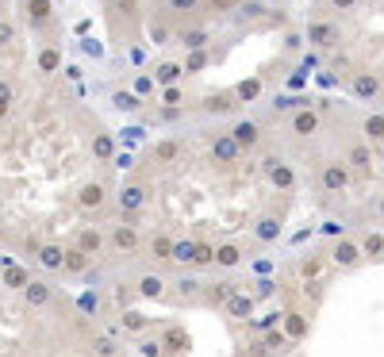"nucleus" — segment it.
I'll use <instances>...</instances> for the list:
<instances>
[{"instance_id": "f257e3e1", "label": "nucleus", "mask_w": 384, "mask_h": 357, "mask_svg": "<svg viewBox=\"0 0 384 357\" xmlns=\"http://www.w3.org/2000/svg\"><path fill=\"white\" fill-rule=\"evenodd\" d=\"M143 242H146V234L138 231L135 223H116L108 231V246L116 250V254H138V250H143Z\"/></svg>"}, {"instance_id": "f03ea898", "label": "nucleus", "mask_w": 384, "mask_h": 357, "mask_svg": "<svg viewBox=\"0 0 384 357\" xmlns=\"http://www.w3.org/2000/svg\"><path fill=\"white\" fill-rule=\"evenodd\" d=\"M338 39H342L338 23H331V20H312L307 23V43H312L315 50H334Z\"/></svg>"}, {"instance_id": "7ed1b4c3", "label": "nucleus", "mask_w": 384, "mask_h": 357, "mask_svg": "<svg viewBox=\"0 0 384 357\" xmlns=\"http://www.w3.org/2000/svg\"><path fill=\"white\" fill-rule=\"evenodd\" d=\"M265 177H269V189H277V192L296 189V169L284 166L281 158H265Z\"/></svg>"}, {"instance_id": "20e7f679", "label": "nucleus", "mask_w": 384, "mask_h": 357, "mask_svg": "<svg viewBox=\"0 0 384 357\" xmlns=\"http://www.w3.org/2000/svg\"><path fill=\"white\" fill-rule=\"evenodd\" d=\"M362 242H354V238H338L331 246V262L338 265V269H354L357 262H362Z\"/></svg>"}, {"instance_id": "39448f33", "label": "nucleus", "mask_w": 384, "mask_h": 357, "mask_svg": "<svg viewBox=\"0 0 384 357\" xmlns=\"http://www.w3.org/2000/svg\"><path fill=\"white\" fill-rule=\"evenodd\" d=\"M242 146H239V139L234 135H216L211 139V158L216 161H223V166H234V161H242Z\"/></svg>"}, {"instance_id": "423d86ee", "label": "nucleus", "mask_w": 384, "mask_h": 357, "mask_svg": "<svg viewBox=\"0 0 384 357\" xmlns=\"http://www.w3.org/2000/svg\"><path fill=\"white\" fill-rule=\"evenodd\" d=\"M116 208L124 215H138L146 208V189H143V184H135V181L124 184V189H119V196H116Z\"/></svg>"}, {"instance_id": "0eeeda50", "label": "nucleus", "mask_w": 384, "mask_h": 357, "mask_svg": "<svg viewBox=\"0 0 384 357\" xmlns=\"http://www.w3.org/2000/svg\"><path fill=\"white\" fill-rule=\"evenodd\" d=\"M350 93H354L357 100H373V96L384 93V81L377 73H354V77H350Z\"/></svg>"}, {"instance_id": "6e6552de", "label": "nucleus", "mask_w": 384, "mask_h": 357, "mask_svg": "<svg viewBox=\"0 0 384 357\" xmlns=\"http://www.w3.org/2000/svg\"><path fill=\"white\" fill-rule=\"evenodd\" d=\"M319 181H323V189L342 192L350 184V166H346V161H326V166L319 169Z\"/></svg>"}, {"instance_id": "1a4fd4ad", "label": "nucleus", "mask_w": 384, "mask_h": 357, "mask_svg": "<svg viewBox=\"0 0 384 357\" xmlns=\"http://www.w3.org/2000/svg\"><path fill=\"white\" fill-rule=\"evenodd\" d=\"M319 112H312V108H300L296 116H292V135H296V139H312L315 131H319Z\"/></svg>"}, {"instance_id": "9d476101", "label": "nucleus", "mask_w": 384, "mask_h": 357, "mask_svg": "<svg viewBox=\"0 0 384 357\" xmlns=\"http://www.w3.org/2000/svg\"><path fill=\"white\" fill-rule=\"evenodd\" d=\"M39 265H43L46 273H62L65 269V246H58V242H43V246H39Z\"/></svg>"}, {"instance_id": "9b49d317", "label": "nucleus", "mask_w": 384, "mask_h": 357, "mask_svg": "<svg viewBox=\"0 0 384 357\" xmlns=\"http://www.w3.org/2000/svg\"><path fill=\"white\" fill-rule=\"evenodd\" d=\"M31 281H35V277H31V273L23 269V265H15V262L0 269V285H4L8 292H23V288L31 285Z\"/></svg>"}, {"instance_id": "f8f14e48", "label": "nucleus", "mask_w": 384, "mask_h": 357, "mask_svg": "<svg viewBox=\"0 0 384 357\" xmlns=\"http://www.w3.org/2000/svg\"><path fill=\"white\" fill-rule=\"evenodd\" d=\"M108 200V192H104V184L100 181H85L81 184V192H77V204L85 208V212H96V208Z\"/></svg>"}, {"instance_id": "ddd939ff", "label": "nucleus", "mask_w": 384, "mask_h": 357, "mask_svg": "<svg viewBox=\"0 0 384 357\" xmlns=\"http://www.w3.org/2000/svg\"><path fill=\"white\" fill-rule=\"evenodd\" d=\"M281 330H284V338H289V342H304L307 338V319L300 311H284V319H281Z\"/></svg>"}, {"instance_id": "4468645a", "label": "nucleus", "mask_w": 384, "mask_h": 357, "mask_svg": "<svg viewBox=\"0 0 384 357\" xmlns=\"http://www.w3.org/2000/svg\"><path fill=\"white\" fill-rule=\"evenodd\" d=\"M234 108H239V96H234V93L204 96V112H208V116H227V112H234Z\"/></svg>"}, {"instance_id": "2eb2a0df", "label": "nucleus", "mask_w": 384, "mask_h": 357, "mask_svg": "<svg viewBox=\"0 0 384 357\" xmlns=\"http://www.w3.org/2000/svg\"><path fill=\"white\" fill-rule=\"evenodd\" d=\"M35 66L43 69V73H58V69H62V46H58V43H46V46H39V54H35Z\"/></svg>"}, {"instance_id": "dca6fc26", "label": "nucleus", "mask_w": 384, "mask_h": 357, "mask_svg": "<svg viewBox=\"0 0 384 357\" xmlns=\"http://www.w3.org/2000/svg\"><path fill=\"white\" fill-rule=\"evenodd\" d=\"M77 246L85 250L88 257H96L104 246H108V234H104V231H96V227H85V231L77 234Z\"/></svg>"}, {"instance_id": "f3484780", "label": "nucleus", "mask_w": 384, "mask_h": 357, "mask_svg": "<svg viewBox=\"0 0 384 357\" xmlns=\"http://www.w3.org/2000/svg\"><path fill=\"white\" fill-rule=\"evenodd\" d=\"M189 350V335H185L181 327H169L166 335H161V357H173V353H185Z\"/></svg>"}, {"instance_id": "a211bd4d", "label": "nucleus", "mask_w": 384, "mask_h": 357, "mask_svg": "<svg viewBox=\"0 0 384 357\" xmlns=\"http://www.w3.org/2000/svg\"><path fill=\"white\" fill-rule=\"evenodd\" d=\"M20 296H23V304H27V307H46L54 292H51V285H46V281H31V285L23 288Z\"/></svg>"}, {"instance_id": "6ab92c4d", "label": "nucleus", "mask_w": 384, "mask_h": 357, "mask_svg": "<svg viewBox=\"0 0 384 357\" xmlns=\"http://www.w3.org/2000/svg\"><path fill=\"white\" fill-rule=\"evenodd\" d=\"M346 161H350L354 169H362V173H365V169L373 166V146H369V142H362V139L350 142V146H346Z\"/></svg>"}, {"instance_id": "aec40b11", "label": "nucleus", "mask_w": 384, "mask_h": 357, "mask_svg": "<svg viewBox=\"0 0 384 357\" xmlns=\"http://www.w3.org/2000/svg\"><path fill=\"white\" fill-rule=\"evenodd\" d=\"M173 250H177V238H173V234H166V231L150 234V254L158 257V262H173Z\"/></svg>"}, {"instance_id": "412c9836", "label": "nucleus", "mask_w": 384, "mask_h": 357, "mask_svg": "<svg viewBox=\"0 0 384 357\" xmlns=\"http://www.w3.org/2000/svg\"><path fill=\"white\" fill-rule=\"evenodd\" d=\"M254 238L258 242H277L281 238V215H261L254 223Z\"/></svg>"}, {"instance_id": "4be33fe9", "label": "nucleus", "mask_w": 384, "mask_h": 357, "mask_svg": "<svg viewBox=\"0 0 384 357\" xmlns=\"http://www.w3.org/2000/svg\"><path fill=\"white\" fill-rule=\"evenodd\" d=\"M231 135L239 139V146H242V150H254V146H258V139H261L258 123H250V119H239V123L231 127Z\"/></svg>"}, {"instance_id": "5701e85b", "label": "nucleus", "mask_w": 384, "mask_h": 357, "mask_svg": "<svg viewBox=\"0 0 384 357\" xmlns=\"http://www.w3.org/2000/svg\"><path fill=\"white\" fill-rule=\"evenodd\" d=\"M239 262H242V246H239V242H219V246H216V265H219V269H234Z\"/></svg>"}, {"instance_id": "b1692460", "label": "nucleus", "mask_w": 384, "mask_h": 357, "mask_svg": "<svg viewBox=\"0 0 384 357\" xmlns=\"http://www.w3.org/2000/svg\"><path fill=\"white\" fill-rule=\"evenodd\" d=\"M223 307H227V315H231V319H250V315H254V299L239 296V292H231Z\"/></svg>"}, {"instance_id": "393cba45", "label": "nucleus", "mask_w": 384, "mask_h": 357, "mask_svg": "<svg viewBox=\"0 0 384 357\" xmlns=\"http://www.w3.org/2000/svg\"><path fill=\"white\" fill-rule=\"evenodd\" d=\"M88 262H93V257H88L81 246H69V250H65V269H62V273H69V277H81V273L88 269Z\"/></svg>"}, {"instance_id": "a878e982", "label": "nucleus", "mask_w": 384, "mask_h": 357, "mask_svg": "<svg viewBox=\"0 0 384 357\" xmlns=\"http://www.w3.org/2000/svg\"><path fill=\"white\" fill-rule=\"evenodd\" d=\"M208 39H211V31H208V27L177 31V43H181V46H189V50H204V46H208Z\"/></svg>"}, {"instance_id": "bb28decb", "label": "nucleus", "mask_w": 384, "mask_h": 357, "mask_svg": "<svg viewBox=\"0 0 384 357\" xmlns=\"http://www.w3.org/2000/svg\"><path fill=\"white\" fill-rule=\"evenodd\" d=\"M154 77H158V85L161 88H166V85H177V81H181L185 77V66H181V62H158V69H154Z\"/></svg>"}, {"instance_id": "cd10ccee", "label": "nucleus", "mask_w": 384, "mask_h": 357, "mask_svg": "<svg viewBox=\"0 0 384 357\" xmlns=\"http://www.w3.org/2000/svg\"><path fill=\"white\" fill-rule=\"evenodd\" d=\"M93 158L96 161H112V158H116V139H112L108 131H96L93 135Z\"/></svg>"}, {"instance_id": "c85d7f7f", "label": "nucleus", "mask_w": 384, "mask_h": 357, "mask_svg": "<svg viewBox=\"0 0 384 357\" xmlns=\"http://www.w3.org/2000/svg\"><path fill=\"white\" fill-rule=\"evenodd\" d=\"M177 158H181V142H177V139L154 142V161H161V166H173Z\"/></svg>"}, {"instance_id": "c756f323", "label": "nucleus", "mask_w": 384, "mask_h": 357, "mask_svg": "<svg viewBox=\"0 0 384 357\" xmlns=\"http://www.w3.org/2000/svg\"><path fill=\"white\" fill-rule=\"evenodd\" d=\"M161 292H166V285H161L158 273H143V277H138V296L143 299H158Z\"/></svg>"}, {"instance_id": "7c9ffc66", "label": "nucleus", "mask_w": 384, "mask_h": 357, "mask_svg": "<svg viewBox=\"0 0 384 357\" xmlns=\"http://www.w3.org/2000/svg\"><path fill=\"white\" fill-rule=\"evenodd\" d=\"M154 88H158V77H154V73H138V77L131 81V93H135L138 100H146V96H150Z\"/></svg>"}, {"instance_id": "2f4dec72", "label": "nucleus", "mask_w": 384, "mask_h": 357, "mask_svg": "<svg viewBox=\"0 0 384 357\" xmlns=\"http://www.w3.org/2000/svg\"><path fill=\"white\" fill-rule=\"evenodd\" d=\"M208 62H211V54H208V46H204V50H189L185 54V73H200V69H208Z\"/></svg>"}, {"instance_id": "473e14b6", "label": "nucleus", "mask_w": 384, "mask_h": 357, "mask_svg": "<svg viewBox=\"0 0 384 357\" xmlns=\"http://www.w3.org/2000/svg\"><path fill=\"white\" fill-rule=\"evenodd\" d=\"M234 96H239V104H250L261 96V77H246L239 88H234Z\"/></svg>"}, {"instance_id": "72a5a7b5", "label": "nucleus", "mask_w": 384, "mask_h": 357, "mask_svg": "<svg viewBox=\"0 0 384 357\" xmlns=\"http://www.w3.org/2000/svg\"><path fill=\"white\" fill-rule=\"evenodd\" d=\"M116 330H108V335H93V353L96 357H116Z\"/></svg>"}, {"instance_id": "f704fd0d", "label": "nucleus", "mask_w": 384, "mask_h": 357, "mask_svg": "<svg viewBox=\"0 0 384 357\" xmlns=\"http://www.w3.org/2000/svg\"><path fill=\"white\" fill-rule=\"evenodd\" d=\"M192 265H196V269H204V265H216V246H211V242H196Z\"/></svg>"}, {"instance_id": "c9c22d12", "label": "nucleus", "mask_w": 384, "mask_h": 357, "mask_svg": "<svg viewBox=\"0 0 384 357\" xmlns=\"http://www.w3.org/2000/svg\"><path fill=\"white\" fill-rule=\"evenodd\" d=\"M362 254H365V257H380V254H384V231L365 234V238H362Z\"/></svg>"}, {"instance_id": "e433bc0d", "label": "nucleus", "mask_w": 384, "mask_h": 357, "mask_svg": "<svg viewBox=\"0 0 384 357\" xmlns=\"http://www.w3.org/2000/svg\"><path fill=\"white\" fill-rule=\"evenodd\" d=\"M362 131H365V139H369V142H384V116H365Z\"/></svg>"}, {"instance_id": "4c0bfd02", "label": "nucleus", "mask_w": 384, "mask_h": 357, "mask_svg": "<svg viewBox=\"0 0 384 357\" xmlns=\"http://www.w3.org/2000/svg\"><path fill=\"white\" fill-rule=\"evenodd\" d=\"M27 12H31V20H51L54 15V0H27Z\"/></svg>"}, {"instance_id": "58836bf2", "label": "nucleus", "mask_w": 384, "mask_h": 357, "mask_svg": "<svg viewBox=\"0 0 384 357\" xmlns=\"http://www.w3.org/2000/svg\"><path fill=\"white\" fill-rule=\"evenodd\" d=\"M77 311L85 315V319H93V315L100 311V299H96V292H81V296H77Z\"/></svg>"}, {"instance_id": "ea45409f", "label": "nucleus", "mask_w": 384, "mask_h": 357, "mask_svg": "<svg viewBox=\"0 0 384 357\" xmlns=\"http://www.w3.org/2000/svg\"><path fill=\"white\" fill-rule=\"evenodd\" d=\"M200 4L204 0H166V8L173 15H192V12H200Z\"/></svg>"}, {"instance_id": "a19ab883", "label": "nucleus", "mask_w": 384, "mask_h": 357, "mask_svg": "<svg viewBox=\"0 0 384 357\" xmlns=\"http://www.w3.org/2000/svg\"><path fill=\"white\" fill-rule=\"evenodd\" d=\"M124 330H146V315L143 311H135V307H124Z\"/></svg>"}, {"instance_id": "79ce46f5", "label": "nucleus", "mask_w": 384, "mask_h": 357, "mask_svg": "<svg viewBox=\"0 0 384 357\" xmlns=\"http://www.w3.org/2000/svg\"><path fill=\"white\" fill-rule=\"evenodd\" d=\"M284 342H289V338H284V330H265V338H261V346H265L269 353H281Z\"/></svg>"}, {"instance_id": "37998d69", "label": "nucleus", "mask_w": 384, "mask_h": 357, "mask_svg": "<svg viewBox=\"0 0 384 357\" xmlns=\"http://www.w3.org/2000/svg\"><path fill=\"white\" fill-rule=\"evenodd\" d=\"M181 100H185V88H177V85L161 88V104H166V108H181Z\"/></svg>"}, {"instance_id": "c03bdc74", "label": "nucleus", "mask_w": 384, "mask_h": 357, "mask_svg": "<svg viewBox=\"0 0 384 357\" xmlns=\"http://www.w3.org/2000/svg\"><path fill=\"white\" fill-rule=\"evenodd\" d=\"M319 269H323V257H304V262H300V277L304 281H315Z\"/></svg>"}, {"instance_id": "a18cd8bd", "label": "nucleus", "mask_w": 384, "mask_h": 357, "mask_svg": "<svg viewBox=\"0 0 384 357\" xmlns=\"http://www.w3.org/2000/svg\"><path fill=\"white\" fill-rule=\"evenodd\" d=\"M192 250H196V242H177V250H173V262L192 265Z\"/></svg>"}, {"instance_id": "49530a36", "label": "nucleus", "mask_w": 384, "mask_h": 357, "mask_svg": "<svg viewBox=\"0 0 384 357\" xmlns=\"http://www.w3.org/2000/svg\"><path fill=\"white\" fill-rule=\"evenodd\" d=\"M8 112H12V85L0 81V119H8Z\"/></svg>"}, {"instance_id": "de8ad7c7", "label": "nucleus", "mask_w": 384, "mask_h": 357, "mask_svg": "<svg viewBox=\"0 0 384 357\" xmlns=\"http://www.w3.org/2000/svg\"><path fill=\"white\" fill-rule=\"evenodd\" d=\"M242 4V0H208V8H211V12H216V15H227V12H234V8H239Z\"/></svg>"}, {"instance_id": "09e8293b", "label": "nucleus", "mask_w": 384, "mask_h": 357, "mask_svg": "<svg viewBox=\"0 0 384 357\" xmlns=\"http://www.w3.org/2000/svg\"><path fill=\"white\" fill-rule=\"evenodd\" d=\"M227 296H231V285H216V288H208V304H227Z\"/></svg>"}, {"instance_id": "8fccbe9b", "label": "nucleus", "mask_w": 384, "mask_h": 357, "mask_svg": "<svg viewBox=\"0 0 384 357\" xmlns=\"http://www.w3.org/2000/svg\"><path fill=\"white\" fill-rule=\"evenodd\" d=\"M15 39V23L12 20H0V46H8Z\"/></svg>"}, {"instance_id": "3c124183", "label": "nucleus", "mask_w": 384, "mask_h": 357, "mask_svg": "<svg viewBox=\"0 0 384 357\" xmlns=\"http://www.w3.org/2000/svg\"><path fill=\"white\" fill-rule=\"evenodd\" d=\"M143 353H146V357H161V342H154V338H143Z\"/></svg>"}, {"instance_id": "603ef678", "label": "nucleus", "mask_w": 384, "mask_h": 357, "mask_svg": "<svg viewBox=\"0 0 384 357\" xmlns=\"http://www.w3.org/2000/svg\"><path fill=\"white\" fill-rule=\"evenodd\" d=\"M127 58L135 62V66H143V62H146V50H143V46H131V50H127Z\"/></svg>"}, {"instance_id": "864d4df0", "label": "nucleus", "mask_w": 384, "mask_h": 357, "mask_svg": "<svg viewBox=\"0 0 384 357\" xmlns=\"http://www.w3.org/2000/svg\"><path fill=\"white\" fill-rule=\"evenodd\" d=\"M334 12H350V8H357V0H331Z\"/></svg>"}, {"instance_id": "5fc2aeb1", "label": "nucleus", "mask_w": 384, "mask_h": 357, "mask_svg": "<svg viewBox=\"0 0 384 357\" xmlns=\"http://www.w3.org/2000/svg\"><path fill=\"white\" fill-rule=\"evenodd\" d=\"M154 39H158V43H166V39H169V31H166V23H154Z\"/></svg>"}, {"instance_id": "6e6d98bb", "label": "nucleus", "mask_w": 384, "mask_h": 357, "mask_svg": "<svg viewBox=\"0 0 384 357\" xmlns=\"http://www.w3.org/2000/svg\"><path fill=\"white\" fill-rule=\"evenodd\" d=\"M116 296H119V304H124V307H131V288L119 285V288H116Z\"/></svg>"}, {"instance_id": "4d7b16f0", "label": "nucleus", "mask_w": 384, "mask_h": 357, "mask_svg": "<svg viewBox=\"0 0 384 357\" xmlns=\"http://www.w3.org/2000/svg\"><path fill=\"white\" fill-rule=\"evenodd\" d=\"M135 100H138V96H124V93L116 96V104H119V108H131V104H135Z\"/></svg>"}, {"instance_id": "13d9d810", "label": "nucleus", "mask_w": 384, "mask_h": 357, "mask_svg": "<svg viewBox=\"0 0 384 357\" xmlns=\"http://www.w3.org/2000/svg\"><path fill=\"white\" fill-rule=\"evenodd\" d=\"M377 215H380V219H384V196H380V200H377Z\"/></svg>"}, {"instance_id": "bf43d9fd", "label": "nucleus", "mask_w": 384, "mask_h": 357, "mask_svg": "<svg viewBox=\"0 0 384 357\" xmlns=\"http://www.w3.org/2000/svg\"><path fill=\"white\" fill-rule=\"evenodd\" d=\"M0 4H4V0H0Z\"/></svg>"}, {"instance_id": "052dcab7", "label": "nucleus", "mask_w": 384, "mask_h": 357, "mask_svg": "<svg viewBox=\"0 0 384 357\" xmlns=\"http://www.w3.org/2000/svg\"><path fill=\"white\" fill-rule=\"evenodd\" d=\"M380 96H384V93H380Z\"/></svg>"}]
</instances>
